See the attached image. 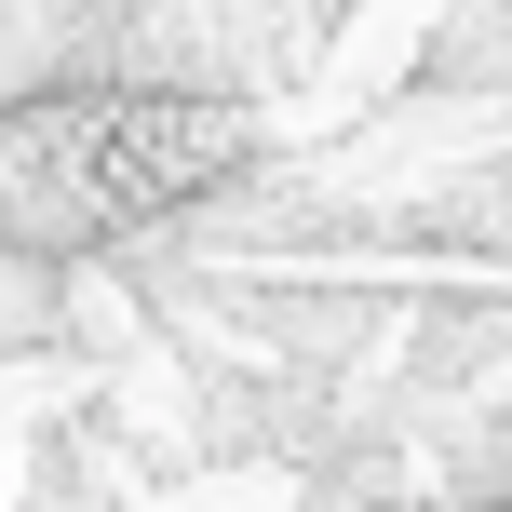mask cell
Masks as SVG:
<instances>
[{"label": "cell", "instance_id": "cell-1", "mask_svg": "<svg viewBox=\"0 0 512 512\" xmlns=\"http://www.w3.org/2000/svg\"><path fill=\"white\" fill-rule=\"evenodd\" d=\"M256 122L189 81H54L0 108V243L14 256H108L176 203L230 189Z\"/></svg>", "mask_w": 512, "mask_h": 512}, {"label": "cell", "instance_id": "cell-2", "mask_svg": "<svg viewBox=\"0 0 512 512\" xmlns=\"http://www.w3.org/2000/svg\"><path fill=\"white\" fill-rule=\"evenodd\" d=\"M459 512H512V486H499V499H459Z\"/></svg>", "mask_w": 512, "mask_h": 512}]
</instances>
